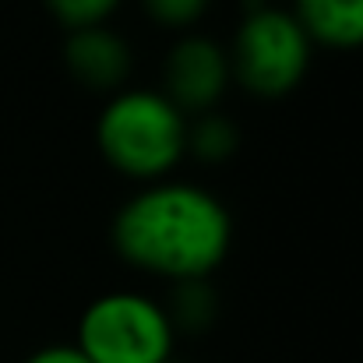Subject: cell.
Returning <instances> with one entry per match:
<instances>
[{
	"label": "cell",
	"instance_id": "4",
	"mask_svg": "<svg viewBox=\"0 0 363 363\" xmlns=\"http://www.w3.org/2000/svg\"><path fill=\"white\" fill-rule=\"evenodd\" d=\"M311 35L303 32L296 11L286 7H250L237 25L230 71L247 92L261 99H279L293 92L311 64Z\"/></svg>",
	"mask_w": 363,
	"mask_h": 363
},
{
	"label": "cell",
	"instance_id": "2",
	"mask_svg": "<svg viewBox=\"0 0 363 363\" xmlns=\"http://www.w3.org/2000/svg\"><path fill=\"white\" fill-rule=\"evenodd\" d=\"M96 145L113 169L159 180L187 152V121L162 92L123 89L110 96L96 121Z\"/></svg>",
	"mask_w": 363,
	"mask_h": 363
},
{
	"label": "cell",
	"instance_id": "13",
	"mask_svg": "<svg viewBox=\"0 0 363 363\" xmlns=\"http://www.w3.org/2000/svg\"><path fill=\"white\" fill-rule=\"evenodd\" d=\"M293 4H296V7H300V4H307V0H293Z\"/></svg>",
	"mask_w": 363,
	"mask_h": 363
},
{
	"label": "cell",
	"instance_id": "7",
	"mask_svg": "<svg viewBox=\"0 0 363 363\" xmlns=\"http://www.w3.org/2000/svg\"><path fill=\"white\" fill-rule=\"evenodd\" d=\"M296 18L311 43L332 50L363 46V0H307L296 7Z\"/></svg>",
	"mask_w": 363,
	"mask_h": 363
},
{
	"label": "cell",
	"instance_id": "3",
	"mask_svg": "<svg viewBox=\"0 0 363 363\" xmlns=\"http://www.w3.org/2000/svg\"><path fill=\"white\" fill-rule=\"evenodd\" d=\"M74 346L89 363H169L177 328L162 303L121 289L82 311Z\"/></svg>",
	"mask_w": 363,
	"mask_h": 363
},
{
	"label": "cell",
	"instance_id": "11",
	"mask_svg": "<svg viewBox=\"0 0 363 363\" xmlns=\"http://www.w3.org/2000/svg\"><path fill=\"white\" fill-rule=\"evenodd\" d=\"M141 4H145V11H148L155 21H162V25H169V28H180V25L198 21L212 0H141Z\"/></svg>",
	"mask_w": 363,
	"mask_h": 363
},
{
	"label": "cell",
	"instance_id": "10",
	"mask_svg": "<svg viewBox=\"0 0 363 363\" xmlns=\"http://www.w3.org/2000/svg\"><path fill=\"white\" fill-rule=\"evenodd\" d=\"M46 7H50V14H53L64 28L78 32V28H96V25H103V21L121 7V0H46Z\"/></svg>",
	"mask_w": 363,
	"mask_h": 363
},
{
	"label": "cell",
	"instance_id": "8",
	"mask_svg": "<svg viewBox=\"0 0 363 363\" xmlns=\"http://www.w3.org/2000/svg\"><path fill=\"white\" fill-rule=\"evenodd\" d=\"M166 314H169L173 328H187V332L208 328L212 318H216V300H212L205 279H198V282H177L173 307Z\"/></svg>",
	"mask_w": 363,
	"mask_h": 363
},
{
	"label": "cell",
	"instance_id": "14",
	"mask_svg": "<svg viewBox=\"0 0 363 363\" xmlns=\"http://www.w3.org/2000/svg\"><path fill=\"white\" fill-rule=\"evenodd\" d=\"M169 363H177V360H169Z\"/></svg>",
	"mask_w": 363,
	"mask_h": 363
},
{
	"label": "cell",
	"instance_id": "1",
	"mask_svg": "<svg viewBox=\"0 0 363 363\" xmlns=\"http://www.w3.org/2000/svg\"><path fill=\"white\" fill-rule=\"evenodd\" d=\"M226 205L194 184L159 180L127 198L113 219V247L138 272L173 282L208 279L230 254Z\"/></svg>",
	"mask_w": 363,
	"mask_h": 363
},
{
	"label": "cell",
	"instance_id": "9",
	"mask_svg": "<svg viewBox=\"0 0 363 363\" xmlns=\"http://www.w3.org/2000/svg\"><path fill=\"white\" fill-rule=\"evenodd\" d=\"M237 148V127L226 117L205 113L194 127H187V152H194L205 162H223Z\"/></svg>",
	"mask_w": 363,
	"mask_h": 363
},
{
	"label": "cell",
	"instance_id": "12",
	"mask_svg": "<svg viewBox=\"0 0 363 363\" xmlns=\"http://www.w3.org/2000/svg\"><path fill=\"white\" fill-rule=\"evenodd\" d=\"M25 363H89V360L82 357V350L74 342H53V346L35 350Z\"/></svg>",
	"mask_w": 363,
	"mask_h": 363
},
{
	"label": "cell",
	"instance_id": "6",
	"mask_svg": "<svg viewBox=\"0 0 363 363\" xmlns=\"http://www.w3.org/2000/svg\"><path fill=\"white\" fill-rule=\"evenodd\" d=\"M64 64L85 89L113 92L130 74V46L106 25L78 28L64 43Z\"/></svg>",
	"mask_w": 363,
	"mask_h": 363
},
{
	"label": "cell",
	"instance_id": "5",
	"mask_svg": "<svg viewBox=\"0 0 363 363\" xmlns=\"http://www.w3.org/2000/svg\"><path fill=\"white\" fill-rule=\"evenodd\" d=\"M230 78H233L230 53L205 35H187L166 57V92L162 96L180 113L184 110L208 113L223 99Z\"/></svg>",
	"mask_w": 363,
	"mask_h": 363
}]
</instances>
